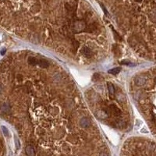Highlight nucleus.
Returning a JSON list of instances; mask_svg holds the SVG:
<instances>
[{
	"label": "nucleus",
	"instance_id": "obj_13",
	"mask_svg": "<svg viewBox=\"0 0 156 156\" xmlns=\"http://www.w3.org/2000/svg\"><path fill=\"white\" fill-rule=\"evenodd\" d=\"M113 52L115 53V55H117V56H119V55H120V48L116 45H115L113 46Z\"/></svg>",
	"mask_w": 156,
	"mask_h": 156
},
{
	"label": "nucleus",
	"instance_id": "obj_7",
	"mask_svg": "<svg viewBox=\"0 0 156 156\" xmlns=\"http://www.w3.org/2000/svg\"><path fill=\"white\" fill-rule=\"evenodd\" d=\"M38 65L42 68H47L49 66V63L48 60L45 59H38Z\"/></svg>",
	"mask_w": 156,
	"mask_h": 156
},
{
	"label": "nucleus",
	"instance_id": "obj_5",
	"mask_svg": "<svg viewBox=\"0 0 156 156\" xmlns=\"http://www.w3.org/2000/svg\"><path fill=\"white\" fill-rule=\"evenodd\" d=\"M134 81H135V83H136V84L138 85V86H143L146 82V78L145 77V76H137V77L135 78Z\"/></svg>",
	"mask_w": 156,
	"mask_h": 156
},
{
	"label": "nucleus",
	"instance_id": "obj_10",
	"mask_svg": "<svg viewBox=\"0 0 156 156\" xmlns=\"http://www.w3.org/2000/svg\"><path fill=\"white\" fill-rule=\"evenodd\" d=\"M116 99L120 102H125L126 101V98L125 95H123V94L119 93V92L116 94Z\"/></svg>",
	"mask_w": 156,
	"mask_h": 156
},
{
	"label": "nucleus",
	"instance_id": "obj_6",
	"mask_svg": "<svg viewBox=\"0 0 156 156\" xmlns=\"http://www.w3.org/2000/svg\"><path fill=\"white\" fill-rule=\"evenodd\" d=\"M81 51H82L83 54H84L86 57L89 58V57H91V56H92V52H91V50L89 48H88V47L84 46L83 48H82Z\"/></svg>",
	"mask_w": 156,
	"mask_h": 156
},
{
	"label": "nucleus",
	"instance_id": "obj_2",
	"mask_svg": "<svg viewBox=\"0 0 156 156\" xmlns=\"http://www.w3.org/2000/svg\"><path fill=\"white\" fill-rule=\"evenodd\" d=\"M108 110H109V113L114 115L115 116H119L121 115V111L115 105H110L109 107H108Z\"/></svg>",
	"mask_w": 156,
	"mask_h": 156
},
{
	"label": "nucleus",
	"instance_id": "obj_9",
	"mask_svg": "<svg viewBox=\"0 0 156 156\" xmlns=\"http://www.w3.org/2000/svg\"><path fill=\"white\" fill-rule=\"evenodd\" d=\"M27 63L30 66H37L38 64V59L34 56H30L27 58Z\"/></svg>",
	"mask_w": 156,
	"mask_h": 156
},
{
	"label": "nucleus",
	"instance_id": "obj_8",
	"mask_svg": "<svg viewBox=\"0 0 156 156\" xmlns=\"http://www.w3.org/2000/svg\"><path fill=\"white\" fill-rule=\"evenodd\" d=\"M107 87H108V92H109L110 98L113 99V95H115V87H114V85L109 82V83H108Z\"/></svg>",
	"mask_w": 156,
	"mask_h": 156
},
{
	"label": "nucleus",
	"instance_id": "obj_17",
	"mask_svg": "<svg viewBox=\"0 0 156 156\" xmlns=\"http://www.w3.org/2000/svg\"><path fill=\"white\" fill-rule=\"evenodd\" d=\"M99 156H108L105 152H101L99 154Z\"/></svg>",
	"mask_w": 156,
	"mask_h": 156
},
{
	"label": "nucleus",
	"instance_id": "obj_4",
	"mask_svg": "<svg viewBox=\"0 0 156 156\" xmlns=\"http://www.w3.org/2000/svg\"><path fill=\"white\" fill-rule=\"evenodd\" d=\"M90 124H91L90 119L87 118V117H83V118L80 120V125L83 128L88 127V126H90Z\"/></svg>",
	"mask_w": 156,
	"mask_h": 156
},
{
	"label": "nucleus",
	"instance_id": "obj_15",
	"mask_svg": "<svg viewBox=\"0 0 156 156\" xmlns=\"http://www.w3.org/2000/svg\"><path fill=\"white\" fill-rule=\"evenodd\" d=\"M113 34H114V36H115V38H116V40H118V41L121 40V38L119 36V34L116 33V31H115V30H113Z\"/></svg>",
	"mask_w": 156,
	"mask_h": 156
},
{
	"label": "nucleus",
	"instance_id": "obj_14",
	"mask_svg": "<svg viewBox=\"0 0 156 156\" xmlns=\"http://www.w3.org/2000/svg\"><path fill=\"white\" fill-rule=\"evenodd\" d=\"M120 63L123 64V65H126V66H135V65H134L132 63H130V62H129V61L126 60V59L122 60V61H121V63Z\"/></svg>",
	"mask_w": 156,
	"mask_h": 156
},
{
	"label": "nucleus",
	"instance_id": "obj_1",
	"mask_svg": "<svg viewBox=\"0 0 156 156\" xmlns=\"http://www.w3.org/2000/svg\"><path fill=\"white\" fill-rule=\"evenodd\" d=\"M85 27H86V24L84 21L82 20H78V21H75L72 25V30L75 33H79L84 31Z\"/></svg>",
	"mask_w": 156,
	"mask_h": 156
},
{
	"label": "nucleus",
	"instance_id": "obj_11",
	"mask_svg": "<svg viewBox=\"0 0 156 156\" xmlns=\"http://www.w3.org/2000/svg\"><path fill=\"white\" fill-rule=\"evenodd\" d=\"M4 154V142L2 140L1 134H0V156H2Z\"/></svg>",
	"mask_w": 156,
	"mask_h": 156
},
{
	"label": "nucleus",
	"instance_id": "obj_16",
	"mask_svg": "<svg viewBox=\"0 0 156 156\" xmlns=\"http://www.w3.org/2000/svg\"><path fill=\"white\" fill-rule=\"evenodd\" d=\"M100 76H99V74H98V73H96V74H95L94 75V80H95V81H98V80H100Z\"/></svg>",
	"mask_w": 156,
	"mask_h": 156
},
{
	"label": "nucleus",
	"instance_id": "obj_12",
	"mask_svg": "<svg viewBox=\"0 0 156 156\" xmlns=\"http://www.w3.org/2000/svg\"><path fill=\"white\" fill-rule=\"evenodd\" d=\"M120 71H121V68H120V67H116V68L110 70L109 71H108V73L113 75H116V74H118Z\"/></svg>",
	"mask_w": 156,
	"mask_h": 156
},
{
	"label": "nucleus",
	"instance_id": "obj_18",
	"mask_svg": "<svg viewBox=\"0 0 156 156\" xmlns=\"http://www.w3.org/2000/svg\"><path fill=\"white\" fill-rule=\"evenodd\" d=\"M134 1H135V2H141L142 0H134Z\"/></svg>",
	"mask_w": 156,
	"mask_h": 156
},
{
	"label": "nucleus",
	"instance_id": "obj_3",
	"mask_svg": "<svg viewBox=\"0 0 156 156\" xmlns=\"http://www.w3.org/2000/svg\"><path fill=\"white\" fill-rule=\"evenodd\" d=\"M25 154L27 156H35V151L34 147L28 145L25 147Z\"/></svg>",
	"mask_w": 156,
	"mask_h": 156
}]
</instances>
